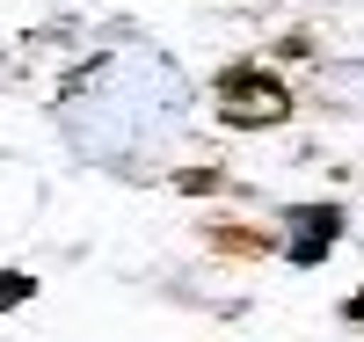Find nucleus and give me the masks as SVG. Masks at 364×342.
<instances>
[{
	"mask_svg": "<svg viewBox=\"0 0 364 342\" xmlns=\"http://www.w3.org/2000/svg\"><path fill=\"white\" fill-rule=\"evenodd\" d=\"M211 109H219L226 132H277L291 117V87L277 73H262L255 58H240V66H226L211 80Z\"/></svg>",
	"mask_w": 364,
	"mask_h": 342,
	"instance_id": "obj_1",
	"label": "nucleus"
},
{
	"mask_svg": "<svg viewBox=\"0 0 364 342\" xmlns=\"http://www.w3.org/2000/svg\"><path fill=\"white\" fill-rule=\"evenodd\" d=\"M22 299H37V277H29V269H0V314L22 306Z\"/></svg>",
	"mask_w": 364,
	"mask_h": 342,
	"instance_id": "obj_3",
	"label": "nucleus"
},
{
	"mask_svg": "<svg viewBox=\"0 0 364 342\" xmlns=\"http://www.w3.org/2000/svg\"><path fill=\"white\" fill-rule=\"evenodd\" d=\"M219 182H226L219 168H190V175H182V190H219Z\"/></svg>",
	"mask_w": 364,
	"mask_h": 342,
	"instance_id": "obj_4",
	"label": "nucleus"
},
{
	"mask_svg": "<svg viewBox=\"0 0 364 342\" xmlns=\"http://www.w3.org/2000/svg\"><path fill=\"white\" fill-rule=\"evenodd\" d=\"M336 240H343V204H299V211H291V240H284V255H291L299 269H314Z\"/></svg>",
	"mask_w": 364,
	"mask_h": 342,
	"instance_id": "obj_2",
	"label": "nucleus"
}]
</instances>
